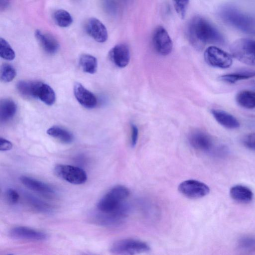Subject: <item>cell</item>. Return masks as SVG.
<instances>
[{"label":"cell","instance_id":"6da1fadb","mask_svg":"<svg viewBox=\"0 0 255 255\" xmlns=\"http://www.w3.org/2000/svg\"><path fill=\"white\" fill-rule=\"evenodd\" d=\"M187 34L190 42L197 49L207 44L222 45L225 42L222 33L208 20L199 15L190 21Z\"/></svg>","mask_w":255,"mask_h":255},{"label":"cell","instance_id":"7a4b0ae2","mask_svg":"<svg viewBox=\"0 0 255 255\" xmlns=\"http://www.w3.org/2000/svg\"><path fill=\"white\" fill-rule=\"evenodd\" d=\"M218 14L225 24L248 34H255V17L232 4H224Z\"/></svg>","mask_w":255,"mask_h":255},{"label":"cell","instance_id":"3957f363","mask_svg":"<svg viewBox=\"0 0 255 255\" xmlns=\"http://www.w3.org/2000/svg\"><path fill=\"white\" fill-rule=\"evenodd\" d=\"M130 195L129 189L123 185H117L111 188L99 200L97 208L99 213H129L130 206L128 199Z\"/></svg>","mask_w":255,"mask_h":255},{"label":"cell","instance_id":"277c9868","mask_svg":"<svg viewBox=\"0 0 255 255\" xmlns=\"http://www.w3.org/2000/svg\"><path fill=\"white\" fill-rule=\"evenodd\" d=\"M232 56L246 64L255 66V39L242 38L235 40L230 47Z\"/></svg>","mask_w":255,"mask_h":255},{"label":"cell","instance_id":"5b68a950","mask_svg":"<svg viewBox=\"0 0 255 255\" xmlns=\"http://www.w3.org/2000/svg\"><path fill=\"white\" fill-rule=\"evenodd\" d=\"M150 250L146 242L135 239H124L114 242L110 251L115 255H132L145 253Z\"/></svg>","mask_w":255,"mask_h":255},{"label":"cell","instance_id":"8992f818","mask_svg":"<svg viewBox=\"0 0 255 255\" xmlns=\"http://www.w3.org/2000/svg\"><path fill=\"white\" fill-rule=\"evenodd\" d=\"M204 57L206 63L214 67L226 69L233 63L232 55L215 45L208 47Z\"/></svg>","mask_w":255,"mask_h":255},{"label":"cell","instance_id":"52a82bcc","mask_svg":"<svg viewBox=\"0 0 255 255\" xmlns=\"http://www.w3.org/2000/svg\"><path fill=\"white\" fill-rule=\"evenodd\" d=\"M54 171L58 177L75 185L84 184L87 179L85 171L73 165L58 164L55 166Z\"/></svg>","mask_w":255,"mask_h":255},{"label":"cell","instance_id":"ba28073f","mask_svg":"<svg viewBox=\"0 0 255 255\" xmlns=\"http://www.w3.org/2000/svg\"><path fill=\"white\" fill-rule=\"evenodd\" d=\"M179 192L190 199L202 198L210 192L209 187L204 183L194 179L185 180L178 187Z\"/></svg>","mask_w":255,"mask_h":255},{"label":"cell","instance_id":"9c48e42d","mask_svg":"<svg viewBox=\"0 0 255 255\" xmlns=\"http://www.w3.org/2000/svg\"><path fill=\"white\" fill-rule=\"evenodd\" d=\"M152 43L156 52L160 55H167L172 51V40L166 30L161 26L157 27L154 30Z\"/></svg>","mask_w":255,"mask_h":255},{"label":"cell","instance_id":"30bf717a","mask_svg":"<svg viewBox=\"0 0 255 255\" xmlns=\"http://www.w3.org/2000/svg\"><path fill=\"white\" fill-rule=\"evenodd\" d=\"M9 235L16 240L40 241L47 239V235L44 233L23 226L12 228L9 231Z\"/></svg>","mask_w":255,"mask_h":255},{"label":"cell","instance_id":"8fae6325","mask_svg":"<svg viewBox=\"0 0 255 255\" xmlns=\"http://www.w3.org/2000/svg\"><path fill=\"white\" fill-rule=\"evenodd\" d=\"M188 140L194 149L203 152H210L213 148L214 143L211 137L207 133L196 130L191 133Z\"/></svg>","mask_w":255,"mask_h":255},{"label":"cell","instance_id":"7c38bea8","mask_svg":"<svg viewBox=\"0 0 255 255\" xmlns=\"http://www.w3.org/2000/svg\"><path fill=\"white\" fill-rule=\"evenodd\" d=\"M73 92L77 101L84 107L87 109H93L97 106L98 100L96 96L81 83L75 84Z\"/></svg>","mask_w":255,"mask_h":255},{"label":"cell","instance_id":"4fadbf2b","mask_svg":"<svg viewBox=\"0 0 255 255\" xmlns=\"http://www.w3.org/2000/svg\"><path fill=\"white\" fill-rule=\"evenodd\" d=\"M85 29L87 34L95 41L103 43L108 38V31L104 24L96 18H91L87 21Z\"/></svg>","mask_w":255,"mask_h":255},{"label":"cell","instance_id":"5bb4252c","mask_svg":"<svg viewBox=\"0 0 255 255\" xmlns=\"http://www.w3.org/2000/svg\"><path fill=\"white\" fill-rule=\"evenodd\" d=\"M109 57L112 62L117 67H125L128 65L130 60L128 46L123 43L115 45L110 50Z\"/></svg>","mask_w":255,"mask_h":255},{"label":"cell","instance_id":"9a60e30c","mask_svg":"<svg viewBox=\"0 0 255 255\" xmlns=\"http://www.w3.org/2000/svg\"><path fill=\"white\" fill-rule=\"evenodd\" d=\"M33 99H39L46 105L51 106L55 102L56 96L49 85L37 81L34 89Z\"/></svg>","mask_w":255,"mask_h":255},{"label":"cell","instance_id":"2e32d148","mask_svg":"<svg viewBox=\"0 0 255 255\" xmlns=\"http://www.w3.org/2000/svg\"><path fill=\"white\" fill-rule=\"evenodd\" d=\"M35 36L43 50L49 54H54L57 52L59 44L56 38L49 33L36 30Z\"/></svg>","mask_w":255,"mask_h":255},{"label":"cell","instance_id":"e0dca14e","mask_svg":"<svg viewBox=\"0 0 255 255\" xmlns=\"http://www.w3.org/2000/svg\"><path fill=\"white\" fill-rule=\"evenodd\" d=\"M211 113L216 121L223 127L228 129L239 128L238 120L231 114L220 109H212Z\"/></svg>","mask_w":255,"mask_h":255},{"label":"cell","instance_id":"ac0fdd59","mask_svg":"<svg viewBox=\"0 0 255 255\" xmlns=\"http://www.w3.org/2000/svg\"><path fill=\"white\" fill-rule=\"evenodd\" d=\"M19 180L22 184L31 190L44 194H52L53 189L49 185L29 176H21Z\"/></svg>","mask_w":255,"mask_h":255},{"label":"cell","instance_id":"d6986e66","mask_svg":"<svg viewBox=\"0 0 255 255\" xmlns=\"http://www.w3.org/2000/svg\"><path fill=\"white\" fill-rule=\"evenodd\" d=\"M230 194L233 200L241 203H249L254 197L252 191L248 187L242 185L233 186Z\"/></svg>","mask_w":255,"mask_h":255},{"label":"cell","instance_id":"ffe728a7","mask_svg":"<svg viewBox=\"0 0 255 255\" xmlns=\"http://www.w3.org/2000/svg\"><path fill=\"white\" fill-rule=\"evenodd\" d=\"M17 106L12 99L5 98L0 102V121L5 123L11 120L15 116Z\"/></svg>","mask_w":255,"mask_h":255},{"label":"cell","instance_id":"44dd1931","mask_svg":"<svg viewBox=\"0 0 255 255\" xmlns=\"http://www.w3.org/2000/svg\"><path fill=\"white\" fill-rule=\"evenodd\" d=\"M47 133L65 144H70L74 140L73 134L62 127L55 126L47 130Z\"/></svg>","mask_w":255,"mask_h":255},{"label":"cell","instance_id":"7402d4cb","mask_svg":"<svg viewBox=\"0 0 255 255\" xmlns=\"http://www.w3.org/2000/svg\"><path fill=\"white\" fill-rule=\"evenodd\" d=\"M236 100L241 107L252 109L255 108V92L250 90H242L236 95Z\"/></svg>","mask_w":255,"mask_h":255},{"label":"cell","instance_id":"603a6c76","mask_svg":"<svg viewBox=\"0 0 255 255\" xmlns=\"http://www.w3.org/2000/svg\"><path fill=\"white\" fill-rule=\"evenodd\" d=\"M255 77V71H243L223 75L218 77L220 81L233 84L238 81Z\"/></svg>","mask_w":255,"mask_h":255},{"label":"cell","instance_id":"cb8c5ba5","mask_svg":"<svg viewBox=\"0 0 255 255\" xmlns=\"http://www.w3.org/2000/svg\"><path fill=\"white\" fill-rule=\"evenodd\" d=\"M79 65L82 70L89 74H94L96 72L98 62L96 57L93 55L84 54L79 58Z\"/></svg>","mask_w":255,"mask_h":255},{"label":"cell","instance_id":"d4e9b609","mask_svg":"<svg viewBox=\"0 0 255 255\" xmlns=\"http://www.w3.org/2000/svg\"><path fill=\"white\" fill-rule=\"evenodd\" d=\"M25 198L27 202L33 208L41 213L49 214L53 211V209L49 204L32 195L26 194Z\"/></svg>","mask_w":255,"mask_h":255},{"label":"cell","instance_id":"484cf974","mask_svg":"<svg viewBox=\"0 0 255 255\" xmlns=\"http://www.w3.org/2000/svg\"><path fill=\"white\" fill-rule=\"evenodd\" d=\"M54 19L56 23L62 27H68L73 22L70 14L64 9L56 10L54 14Z\"/></svg>","mask_w":255,"mask_h":255},{"label":"cell","instance_id":"4316f807","mask_svg":"<svg viewBox=\"0 0 255 255\" xmlns=\"http://www.w3.org/2000/svg\"><path fill=\"white\" fill-rule=\"evenodd\" d=\"M16 75L15 68L10 64L4 63L1 65L0 70V78L3 82H10Z\"/></svg>","mask_w":255,"mask_h":255},{"label":"cell","instance_id":"83f0119b","mask_svg":"<svg viewBox=\"0 0 255 255\" xmlns=\"http://www.w3.org/2000/svg\"><path fill=\"white\" fill-rule=\"evenodd\" d=\"M0 55L6 60L11 61L15 58V52L9 43L3 38H0Z\"/></svg>","mask_w":255,"mask_h":255},{"label":"cell","instance_id":"f1b7e54d","mask_svg":"<svg viewBox=\"0 0 255 255\" xmlns=\"http://www.w3.org/2000/svg\"><path fill=\"white\" fill-rule=\"evenodd\" d=\"M238 247L240 249L250 251L255 250V237L253 236H245L239 239Z\"/></svg>","mask_w":255,"mask_h":255},{"label":"cell","instance_id":"f546056e","mask_svg":"<svg viewBox=\"0 0 255 255\" xmlns=\"http://www.w3.org/2000/svg\"><path fill=\"white\" fill-rule=\"evenodd\" d=\"M189 1V0H172L175 11L182 19L186 15Z\"/></svg>","mask_w":255,"mask_h":255},{"label":"cell","instance_id":"4dcf8cb0","mask_svg":"<svg viewBox=\"0 0 255 255\" xmlns=\"http://www.w3.org/2000/svg\"><path fill=\"white\" fill-rule=\"evenodd\" d=\"M105 11L109 15L115 16L119 10L118 4L116 0H102Z\"/></svg>","mask_w":255,"mask_h":255},{"label":"cell","instance_id":"1f68e13d","mask_svg":"<svg viewBox=\"0 0 255 255\" xmlns=\"http://www.w3.org/2000/svg\"><path fill=\"white\" fill-rule=\"evenodd\" d=\"M5 198L8 203L13 205L17 203L19 196L16 190L9 188L5 192Z\"/></svg>","mask_w":255,"mask_h":255},{"label":"cell","instance_id":"d6a6232c","mask_svg":"<svg viewBox=\"0 0 255 255\" xmlns=\"http://www.w3.org/2000/svg\"><path fill=\"white\" fill-rule=\"evenodd\" d=\"M244 145L248 149L255 151V133L245 135L243 139Z\"/></svg>","mask_w":255,"mask_h":255},{"label":"cell","instance_id":"836d02e7","mask_svg":"<svg viewBox=\"0 0 255 255\" xmlns=\"http://www.w3.org/2000/svg\"><path fill=\"white\" fill-rule=\"evenodd\" d=\"M131 128V145L134 147L137 141L138 135V129L136 126L134 124H131L130 125Z\"/></svg>","mask_w":255,"mask_h":255},{"label":"cell","instance_id":"e575fe53","mask_svg":"<svg viewBox=\"0 0 255 255\" xmlns=\"http://www.w3.org/2000/svg\"><path fill=\"white\" fill-rule=\"evenodd\" d=\"M12 148V143L5 138H0V151H8Z\"/></svg>","mask_w":255,"mask_h":255},{"label":"cell","instance_id":"d590c367","mask_svg":"<svg viewBox=\"0 0 255 255\" xmlns=\"http://www.w3.org/2000/svg\"><path fill=\"white\" fill-rule=\"evenodd\" d=\"M9 3L8 0H0V5L1 8L6 7Z\"/></svg>","mask_w":255,"mask_h":255},{"label":"cell","instance_id":"8d00e7d4","mask_svg":"<svg viewBox=\"0 0 255 255\" xmlns=\"http://www.w3.org/2000/svg\"><path fill=\"white\" fill-rule=\"evenodd\" d=\"M122 0L123 2H124L126 3H128L130 2L132 0Z\"/></svg>","mask_w":255,"mask_h":255}]
</instances>
